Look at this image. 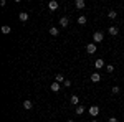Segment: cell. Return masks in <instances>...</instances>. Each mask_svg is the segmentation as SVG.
Returning <instances> with one entry per match:
<instances>
[{
    "instance_id": "25",
    "label": "cell",
    "mask_w": 124,
    "mask_h": 122,
    "mask_svg": "<svg viewBox=\"0 0 124 122\" xmlns=\"http://www.w3.org/2000/svg\"><path fill=\"white\" fill-rule=\"evenodd\" d=\"M91 122H98V121H91Z\"/></svg>"
},
{
    "instance_id": "11",
    "label": "cell",
    "mask_w": 124,
    "mask_h": 122,
    "mask_svg": "<svg viewBox=\"0 0 124 122\" xmlns=\"http://www.w3.org/2000/svg\"><path fill=\"white\" fill-rule=\"evenodd\" d=\"M70 102H71V104H75V106H79V97H78L76 94H73V96L70 97Z\"/></svg>"
},
{
    "instance_id": "3",
    "label": "cell",
    "mask_w": 124,
    "mask_h": 122,
    "mask_svg": "<svg viewBox=\"0 0 124 122\" xmlns=\"http://www.w3.org/2000/svg\"><path fill=\"white\" fill-rule=\"evenodd\" d=\"M96 43H88V46H86V51L89 53V55H93V53H96Z\"/></svg>"
},
{
    "instance_id": "13",
    "label": "cell",
    "mask_w": 124,
    "mask_h": 122,
    "mask_svg": "<svg viewBox=\"0 0 124 122\" xmlns=\"http://www.w3.org/2000/svg\"><path fill=\"white\" fill-rule=\"evenodd\" d=\"M50 35H51V36H58V35H60V30H58L56 27H50Z\"/></svg>"
},
{
    "instance_id": "4",
    "label": "cell",
    "mask_w": 124,
    "mask_h": 122,
    "mask_svg": "<svg viewBox=\"0 0 124 122\" xmlns=\"http://www.w3.org/2000/svg\"><path fill=\"white\" fill-rule=\"evenodd\" d=\"M98 114H99V107H98V106H89V115L96 117Z\"/></svg>"
},
{
    "instance_id": "19",
    "label": "cell",
    "mask_w": 124,
    "mask_h": 122,
    "mask_svg": "<svg viewBox=\"0 0 124 122\" xmlns=\"http://www.w3.org/2000/svg\"><path fill=\"white\" fill-rule=\"evenodd\" d=\"M86 22H88V18H86L85 15H81V17H79V18H78V23H79V25H85Z\"/></svg>"
},
{
    "instance_id": "14",
    "label": "cell",
    "mask_w": 124,
    "mask_h": 122,
    "mask_svg": "<svg viewBox=\"0 0 124 122\" xmlns=\"http://www.w3.org/2000/svg\"><path fill=\"white\" fill-rule=\"evenodd\" d=\"M31 107H33L31 101H28V99H27V101H23V109H25V111H30Z\"/></svg>"
},
{
    "instance_id": "9",
    "label": "cell",
    "mask_w": 124,
    "mask_h": 122,
    "mask_svg": "<svg viewBox=\"0 0 124 122\" xmlns=\"http://www.w3.org/2000/svg\"><path fill=\"white\" fill-rule=\"evenodd\" d=\"M28 17H30V15L27 13V12H20V13H18V20H20V22H27Z\"/></svg>"
},
{
    "instance_id": "16",
    "label": "cell",
    "mask_w": 124,
    "mask_h": 122,
    "mask_svg": "<svg viewBox=\"0 0 124 122\" xmlns=\"http://www.w3.org/2000/svg\"><path fill=\"white\" fill-rule=\"evenodd\" d=\"M10 31H12V28H10L8 25H3V27H2V33H3V35H8Z\"/></svg>"
},
{
    "instance_id": "17",
    "label": "cell",
    "mask_w": 124,
    "mask_h": 122,
    "mask_svg": "<svg viewBox=\"0 0 124 122\" xmlns=\"http://www.w3.org/2000/svg\"><path fill=\"white\" fill-rule=\"evenodd\" d=\"M108 17H109L111 20H114L116 17H117V13H116V10H109V12H108Z\"/></svg>"
},
{
    "instance_id": "24",
    "label": "cell",
    "mask_w": 124,
    "mask_h": 122,
    "mask_svg": "<svg viewBox=\"0 0 124 122\" xmlns=\"http://www.w3.org/2000/svg\"><path fill=\"white\" fill-rule=\"evenodd\" d=\"M68 122H75V121H73V119H71V121H68Z\"/></svg>"
},
{
    "instance_id": "1",
    "label": "cell",
    "mask_w": 124,
    "mask_h": 122,
    "mask_svg": "<svg viewBox=\"0 0 124 122\" xmlns=\"http://www.w3.org/2000/svg\"><path fill=\"white\" fill-rule=\"evenodd\" d=\"M103 40H104L103 31H94V35H93V43H103Z\"/></svg>"
},
{
    "instance_id": "7",
    "label": "cell",
    "mask_w": 124,
    "mask_h": 122,
    "mask_svg": "<svg viewBox=\"0 0 124 122\" xmlns=\"http://www.w3.org/2000/svg\"><path fill=\"white\" fill-rule=\"evenodd\" d=\"M89 79H91L93 83H99V81H101V74H99V73H93V74L89 76Z\"/></svg>"
},
{
    "instance_id": "20",
    "label": "cell",
    "mask_w": 124,
    "mask_h": 122,
    "mask_svg": "<svg viewBox=\"0 0 124 122\" xmlns=\"http://www.w3.org/2000/svg\"><path fill=\"white\" fill-rule=\"evenodd\" d=\"M111 93L114 94V96H116V94H119V93H121V89H119V86H113V89H111Z\"/></svg>"
},
{
    "instance_id": "18",
    "label": "cell",
    "mask_w": 124,
    "mask_h": 122,
    "mask_svg": "<svg viewBox=\"0 0 124 122\" xmlns=\"http://www.w3.org/2000/svg\"><path fill=\"white\" fill-rule=\"evenodd\" d=\"M83 112H85V106H76V114L78 115H81Z\"/></svg>"
},
{
    "instance_id": "15",
    "label": "cell",
    "mask_w": 124,
    "mask_h": 122,
    "mask_svg": "<svg viewBox=\"0 0 124 122\" xmlns=\"http://www.w3.org/2000/svg\"><path fill=\"white\" fill-rule=\"evenodd\" d=\"M55 81H56V83H60V84H61V83H65V81H66V79H65V78H63V74H56V76H55Z\"/></svg>"
},
{
    "instance_id": "8",
    "label": "cell",
    "mask_w": 124,
    "mask_h": 122,
    "mask_svg": "<svg viewBox=\"0 0 124 122\" xmlns=\"http://www.w3.org/2000/svg\"><path fill=\"white\" fill-rule=\"evenodd\" d=\"M108 33H109L111 36H116V35L119 33V28H117V27H109V28H108Z\"/></svg>"
},
{
    "instance_id": "12",
    "label": "cell",
    "mask_w": 124,
    "mask_h": 122,
    "mask_svg": "<svg viewBox=\"0 0 124 122\" xmlns=\"http://www.w3.org/2000/svg\"><path fill=\"white\" fill-rule=\"evenodd\" d=\"M50 89H51L53 93H58V91H60V83H56V81L51 83V84H50Z\"/></svg>"
},
{
    "instance_id": "21",
    "label": "cell",
    "mask_w": 124,
    "mask_h": 122,
    "mask_svg": "<svg viewBox=\"0 0 124 122\" xmlns=\"http://www.w3.org/2000/svg\"><path fill=\"white\" fill-rule=\"evenodd\" d=\"M106 71H108V73H113V71H114V66L113 65H106Z\"/></svg>"
},
{
    "instance_id": "23",
    "label": "cell",
    "mask_w": 124,
    "mask_h": 122,
    "mask_svg": "<svg viewBox=\"0 0 124 122\" xmlns=\"http://www.w3.org/2000/svg\"><path fill=\"white\" fill-rule=\"evenodd\" d=\"M108 122H119V121H117L116 117H109V119H108Z\"/></svg>"
},
{
    "instance_id": "22",
    "label": "cell",
    "mask_w": 124,
    "mask_h": 122,
    "mask_svg": "<svg viewBox=\"0 0 124 122\" xmlns=\"http://www.w3.org/2000/svg\"><path fill=\"white\" fill-rule=\"evenodd\" d=\"M63 84L66 86V87H70V86H71V81H70V79H66V81H65V83H63Z\"/></svg>"
},
{
    "instance_id": "5",
    "label": "cell",
    "mask_w": 124,
    "mask_h": 122,
    "mask_svg": "<svg viewBox=\"0 0 124 122\" xmlns=\"http://www.w3.org/2000/svg\"><path fill=\"white\" fill-rule=\"evenodd\" d=\"M75 7H76L78 10H83L86 7V2L85 0H76V2H75Z\"/></svg>"
},
{
    "instance_id": "2",
    "label": "cell",
    "mask_w": 124,
    "mask_h": 122,
    "mask_svg": "<svg viewBox=\"0 0 124 122\" xmlns=\"http://www.w3.org/2000/svg\"><path fill=\"white\" fill-rule=\"evenodd\" d=\"M58 7H60V5H58V2H56V0H50V2H48V8L51 10V12L58 10Z\"/></svg>"
},
{
    "instance_id": "10",
    "label": "cell",
    "mask_w": 124,
    "mask_h": 122,
    "mask_svg": "<svg viewBox=\"0 0 124 122\" xmlns=\"http://www.w3.org/2000/svg\"><path fill=\"white\" fill-rule=\"evenodd\" d=\"M103 66H104V68H106L104 61H103V59H101V58H99V59H96V61H94V68H96V69H101V68H103Z\"/></svg>"
},
{
    "instance_id": "6",
    "label": "cell",
    "mask_w": 124,
    "mask_h": 122,
    "mask_svg": "<svg viewBox=\"0 0 124 122\" xmlns=\"http://www.w3.org/2000/svg\"><path fill=\"white\" fill-rule=\"evenodd\" d=\"M60 25H61L63 28H66L68 25H70V18H68V17H61V18H60Z\"/></svg>"
}]
</instances>
